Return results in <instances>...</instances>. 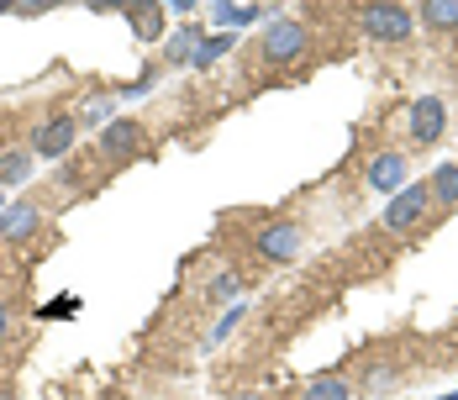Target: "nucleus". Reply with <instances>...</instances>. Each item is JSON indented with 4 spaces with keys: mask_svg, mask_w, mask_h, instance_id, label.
Returning <instances> with one entry per match:
<instances>
[{
    "mask_svg": "<svg viewBox=\"0 0 458 400\" xmlns=\"http://www.w3.org/2000/svg\"><path fill=\"white\" fill-rule=\"evenodd\" d=\"M427 206H432V195H427V184L416 179V184H406V190L390 195V206H385V226H390V232H411V226L421 222Z\"/></svg>",
    "mask_w": 458,
    "mask_h": 400,
    "instance_id": "obj_1",
    "label": "nucleus"
},
{
    "mask_svg": "<svg viewBox=\"0 0 458 400\" xmlns=\"http://www.w3.org/2000/svg\"><path fill=\"white\" fill-rule=\"evenodd\" d=\"M364 27H369V38H379V43H406L411 27H416V16L406 5H369Z\"/></svg>",
    "mask_w": 458,
    "mask_h": 400,
    "instance_id": "obj_2",
    "label": "nucleus"
},
{
    "mask_svg": "<svg viewBox=\"0 0 458 400\" xmlns=\"http://www.w3.org/2000/svg\"><path fill=\"white\" fill-rule=\"evenodd\" d=\"M301 53H306V27L301 21H275L264 32V58L269 64H295Z\"/></svg>",
    "mask_w": 458,
    "mask_h": 400,
    "instance_id": "obj_3",
    "label": "nucleus"
},
{
    "mask_svg": "<svg viewBox=\"0 0 458 400\" xmlns=\"http://www.w3.org/2000/svg\"><path fill=\"white\" fill-rule=\"evenodd\" d=\"M301 253V226L295 222H269L259 232V259H269V264H290Z\"/></svg>",
    "mask_w": 458,
    "mask_h": 400,
    "instance_id": "obj_4",
    "label": "nucleus"
},
{
    "mask_svg": "<svg viewBox=\"0 0 458 400\" xmlns=\"http://www.w3.org/2000/svg\"><path fill=\"white\" fill-rule=\"evenodd\" d=\"M74 132H80L74 116H58V122L38 127V137H32V158H64V153L74 148Z\"/></svg>",
    "mask_w": 458,
    "mask_h": 400,
    "instance_id": "obj_5",
    "label": "nucleus"
},
{
    "mask_svg": "<svg viewBox=\"0 0 458 400\" xmlns=\"http://www.w3.org/2000/svg\"><path fill=\"white\" fill-rule=\"evenodd\" d=\"M443 127H448L443 100H437V95H421V100L411 106V137H416V142H437V137H443Z\"/></svg>",
    "mask_w": 458,
    "mask_h": 400,
    "instance_id": "obj_6",
    "label": "nucleus"
},
{
    "mask_svg": "<svg viewBox=\"0 0 458 400\" xmlns=\"http://www.w3.org/2000/svg\"><path fill=\"white\" fill-rule=\"evenodd\" d=\"M32 232H38V206H32V200H16V206L0 211V237H5V243H21V237H32Z\"/></svg>",
    "mask_w": 458,
    "mask_h": 400,
    "instance_id": "obj_7",
    "label": "nucleus"
},
{
    "mask_svg": "<svg viewBox=\"0 0 458 400\" xmlns=\"http://www.w3.org/2000/svg\"><path fill=\"white\" fill-rule=\"evenodd\" d=\"M401 179H406V158H401V153H379V158L369 164V184H374L379 195H395Z\"/></svg>",
    "mask_w": 458,
    "mask_h": 400,
    "instance_id": "obj_8",
    "label": "nucleus"
},
{
    "mask_svg": "<svg viewBox=\"0 0 458 400\" xmlns=\"http://www.w3.org/2000/svg\"><path fill=\"white\" fill-rule=\"evenodd\" d=\"M142 142V127L138 122H111L106 137H100V148H106V158H132Z\"/></svg>",
    "mask_w": 458,
    "mask_h": 400,
    "instance_id": "obj_9",
    "label": "nucleus"
},
{
    "mask_svg": "<svg viewBox=\"0 0 458 400\" xmlns=\"http://www.w3.org/2000/svg\"><path fill=\"white\" fill-rule=\"evenodd\" d=\"M127 16H132V32L142 43H153L164 32V5H127Z\"/></svg>",
    "mask_w": 458,
    "mask_h": 400,
    "instance_id": "obj_10",
    "label": "nucleus"
},
{
    "mask_svg": "<svg viewBox=\"0 0 458 400\" xmlns=\"http://www.w3.org/2000/svg\"><path fill=\"white\" fill-rule=\"evenodd\" d=\"M427 195H432V200H443V206H454V200H458V164L432 169V179H427Z\"/></svg>",
    "mask_w": 458,
    "mask_h": 400,
    "instance_id": "obj_11",
    "label": "nucleus"
},
{
    "mask_svg": "<svg viewBox=\"0 0 458 400\" xmlns=\"http://www.w3.org/2000/svg\"><path fill=\"white\" fill-rule=\"evenodd\" d=\"M348 396H353V390H348L337 374H321V379L306 385V396H301V400H348Z\"/></svg>",
    "mask_w": 458,
    "mask_h": 400,
    "instance_id": "obj_12",
    "label": "nucleus"
},
{
    "mask_svg": "<svg viewBox=\"0 0 458 400\" xmlns=\"http://www.w3.org/2000/svg\"><path fill=\"white\" fill-rule=\"evenodd\" d=\"M32 174V153H0V184H21Z\"/></svg>",
    "mask_w": 458,
    "mask_h": 400,
    "instance_id": "obj_13",
    "label": "nucleus"
},
{
    "mask_svg": "<svg viewBox=\"0 0 458 400\" xmlns=\"http://www.w3.org/2000/svg\"><path fill=\"white\" fill-rule=\"evenodd\" d=\"M421 21H432V27H458V0H421Z\"/></svg>",
    "mask_w": 458,
    "mask_h": 400,
    "instance_id": "obj_14",
    "label": "nucleus"
},
{
    "mask_svg": "<svg viewBox=\"0 0 458 400\" xmlns=\"http://www.w3.org/2000/svg\"><path fill=\"white\" fill-rule=\"evenodd\" d=\"M227 47H232V32H216V38H200V47H195V58H190V64H195V69H206V64H216V58L227 53Z\"/></svg>",
    "mask_w": 458,
    "mask_h": 400,
    "instance_id": "obj_15",
    "label": "nucleus"
},
{
    "mask_svg": "<svg viewBox=\"0 0 458 400\" xmlns=\"http://www.w3.org/2000/svg\"><path fill=\"white\" fill-rule=\"evenodd\" d=\"M259 16V5H211V21L216 27H248Z\"/></svg>",
    "mask_w": 458,
    "mask_h": 400,
    "instance_id": "obj_16",
    "label": "nucleus"
},
{
    "mask_svg": "<svg viewBox=\"0 0 458 400\" xmlns=\"http://www.w3.org/2000/svg\"><path fill=\"white\" fill-rule=\"evenodd\" d=\"M195 47H200V32H195V27L174 32V38H169V64H190V58H195Z\"/></svg>",
    "mask_w": 458,
    "mask_h": 400,
    "instance_id": "obj_17",
    "label": "nucleus"
},
{
    "mask_svg": "<svg viewBox=\"0 0 458 400\" xmlns=\"http://www.w3.org/2000/svg\"><path fill=\"white\" fill-rule=\"evenodd\" d=\"M242 311H248V306H227V316H222V321H216V332H211V343H227V332L242 321Z\"/></svg>",
    "mask_w": 458,
    "mask_h": 400,
    "instance_id": "obj_18",
    "label": "nucleus"
},
{
    "mask_svg": "<svg viewBox=\"0 0 458 400\" xmlns=\"http://www.w3.org/2000/svg\"><path fill=\"white\" fill-rule=\"evenodd\" d=\"M211 295H216V301H227V295H237V274H222V279L211 285Z\"/></svg>",
    "mask_w": 458,
    "mask_h": 400,
    "instance_id": "obj_19",
    "label": "nucleus"
},
{
    "mask_svg": "<svg viewBox=\"0 0 458 400\" xmlns=\"http://www.w3.org/2000/svg\"><path fill=\"white\" fill-rule=\"evenodd\" d=\"M47 316H74V301H69V295H58V301L47 306Z\"/></svg>",
    "mask_w": 458,
    "mask_h": 400,
    "instance_id": "obj_20",
    "label": "nucleus"
},
{
    "mask_svg": "<svg viewBox=\"0 0 458 400\" xmlns=\"http://www.w3.org/2000/svg\"><path fill=\"white\" fill-rule=\"evenodd\" d=\"M5 327H11V311H5V301H0V337H5Z\"/></svg>",
    "mask_w": 458,
    "mask_h": 400,
    "instance_id": "obj_21",
    "label": "nucleus"
},
{
    "mask_svg": "<svg viewBox=\"0 0 458 400\" xmlns=\"http://www.w3.org/2000/svg\"><path fill=\"white\" fill-rule=\"evenodd\" d=\"M227 400H264V396H253V390H237V396H227Z\"/></svg>",
    "mask_w": 458,
    "mask_h": 400,
    "instance_id": "obj_22",
    "label": "nucleus"
},
{
    "mask_svg": "<svg viewBox=\"0 0 458 400\" xmlns=\"http://www.w3.org/2000/svg\"><path fill=\"white\" fill-rule=\"evenodd\" d=\"M0 11H5V5H0Z\"/></svg>",
    "mask_w": 458,
    "mask_h": 400,
    "instance_id": "obj_23",
    "label": "nucleus"
},
{
    "mask_svg": "<svg viewBox=\"0 0 458 400\" xmlns=\"http://www.w3.org/2000/svg\"><path fill=\"white\" fill-rule=\"evenodd\" d=\"M0 211H5V206H0Z\"/></svg>",
    "mask_w": 458,
    "mask_h": 400,
    "instance_id": "obj_24",
    "label": "nucleus"
}]
</instances>
